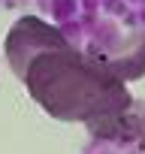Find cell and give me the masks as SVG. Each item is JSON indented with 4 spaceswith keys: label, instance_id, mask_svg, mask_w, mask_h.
Wrapping results in <instances>:
<instances>
[{
    "label": "cell",
    "instance_id": "6da1fadb",
    "mask_svg": "<svg viewBox=\"0 0 145 154\" xmlns=\"http://www.w3.org/2000/svg\"><path fill=\"white\" fill-rule=\"evenodd\" d=\"M36 106L57 121H79L100 139H130L136 109L127 82L69 39L39 51L21 72Z\"/></svg>",
    "mask_w": 145,
    "mask_h": 154
},
{
    "label": "cell",
    "instance_id": "3957f363",
    "mask_svg": "<svg viewBox=\"0 0 145 154\" xmlns=\"http://www.w3.org/2000/svg\"><path fill=\"white\" fill-rule=\"evenodd\" d=\"M66 39H69V36H66L60 27H51L48 21H42V18H36V15H21V18L9 27V33H6V45H3L6 63H9V69L21 79L24 66H27L39 51H45V48H51V45H60V42H66Z\"/></svg>",
    "mask_w": 145,
    "mask_h": 154
},
{
    "label": "cell",
    "instance_id": "277c9868",
    "mask_svg": "<svg viewBox=\"0 0 145 154\" xmlns=\"http://www.w3.org/2000/svg\"><path fill=\"white\" fill-rule=\"evenodd\" d=\"M142 127H145V109H142Z\"/></svg>",
    "mask_w": 145,
    "mask_h": 154
},
{
    "label": "cell",
    "instance_id": "7a4b0ae2",
    "mask_svg": "<svg viewBox=\"0 0 145 154\" xmlns=\"http://www.w3.org/2000/svg\"><path fill=\"white\" fill-rule=\"evenodd\" d=\"M85 51L121 82H136L145 75V27L121 30L118 24L103 21Z\"/></svg>",
    "mask_w": 145,
    "mask_h": 154
}]
</instances>
